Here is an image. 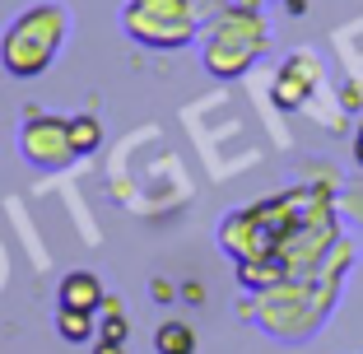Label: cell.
I'll list each match as a JSON object with an SVG mask.
<instances>
[{
    "label": "cell",
    "mask_w": 363,
    "mask_h": 354,
    "mask_svg": "<svg viewBox=\"0 0 363 354\" xmlns=\"http://www.w3.org/2000/svg\"><path fill=\"white\" fill-rule=\"evenodd\" d=\"M98 303H103V284H98V275H89V270H70V275L61 280V308L94 312Z\"/></svg>",
    "instance_id": "6"
},
{
    "label": "cell",
    "mask_w": 363,
    "mask_h": 354,
    "mask_svg": "<svg viewBox=\"0 0 363 354\" xmlns=\"http://www.w3.org/2000/svg\"><path fill=\"white\" fill-rule=\"evenodd\" d=\"M126 28L150 47H182L191 38V5L186 0H130Z\"/></svg>",
    "instance_id": "3"
},
{
    "label": "cell",
    "mask_w": 363,
    "mask_h": 354,
    "mask_svg": "<svg viewBox=\"0 0 363 354\" xmlns=\"http://www.w3.org/2000/svg\"><path fill=\"white\" fill-rule=\"evenodd\" d=\"M354 159H359V168H363V121H359V131H354Z\"/></svg>",
    "instance_id": "12"
},
{
    "label": "cell",
    "mask_w": 363,
    "mask_h": 354,
    "mask_svg": "<svg viewBox=\"0 0 363 354\" xmlns=\"http://www.w3.org/2000/svg\"><path fill=\"white\" fill-rule=\"evenodd\" d=\"M61 33H65V14L56 10V5L28 10L10 28V38H5V70H14V75H38V70L52 61Z\"/></svg>",
    "instance_id": "1"
},
{
    "label": "cell",
    "mask_w": 363,
    "mask_h": 354,
    "mask_svg": "<svg viewBox=\"0 0 363 354\" xmlns=\"http://www.w3.org/2000/svg\"><path fill=\"white\" fill-rule=\"evenodd\" d=\"M312 84H317V61L303 52V56H294V61L279 70V84H275L279 108H298L303 98H308V89H312Z\"/></svg>",
    "instance_id": "5"
},
{
    "label": "cell",
    "mask_w": 363,
    "mask_h": 354,
    "mask_svg": "<svg viewBox=\"0 0 363 354\" xmlns=\"http://www.w3.org/2000/svg\"><path fill=\"white\" fill-rule=\"evenodd\" d=\"M126 317H121V308H112V317H107V326H103V341H126Z\"/></svg>",
    "instance_id": "10"
},
{
    "label": "cell",
    "mask_w": 363,
    "mask_h": 354,
    "mask_svg": "<svg viewBox=\"0 0 363 354\" xmlns=\"http://www.w3.org/2000/svg\"><path fill=\"white\" fill-rule=\"evenodd\" d=\"M23 154H28L38 168H61L70 154H75V145H70V121H28V131H23Z\"/></svg>",
    "instance_id": "4"
},
{
    "label": "cell",
    "mask_w": 363,
    "mask_h": 354,
    "mask_svg": "<svg viewBox=\"0 0 363 354\" xmlns=\"http://www.w3.org/2000/svg\"><path fill=\"white\" fill-rule=\"evenodd\" d=\"M89 331H94V312L61 308V336H65V341H84Z\"/></svg>",
    "instance_id": "8"
},
{
    "label": "cell",
    "mask_w": 363,
    "mask_h": 354,
    "mask_svg": "<svg viewBox=\"0 0 363 354\" xmlns=\"http://www.w3.org/2000/svg\"><path fill=\"white\" fill-rule=\"evenodd\" d=\"M70 145H75V154L98 150V121L94 117H75L70 121Z\"/></svg>",
    "instance_id": "9"
},
{
    "label": "cell",
    "mask_w": 363,
    "mask_h": 354,
    "mask_svg": "<svg viewBox=\"0 0 363 354\" xmlns=\"http://www.w3.org/2000/svg\"><path fill=\"white\" fill-rule=\"evenodd\" d=\"M154 350L159 354H196V331L186 322H163L154 336Z\"/></svg>",
    "instance_id": "7"
},
{
    "label": "cell",
    "mask_w": 363,
    "mask_h": 354,
    "mask_svg": "<svg viewBox=\"0 0 363 354\" xmlns=\"http://www.w3.org/2000/svg\"><path fill=\"white\" fill-rule=\"evenodd\" d=\"M266 52V23L252 10H233L219 19V28L210 33V47H205V65L214 75H242L247 65Z\"/></svg>",
    "instance_id": "2"
},
{
    "label": "cell",
    "mask_w": 363,
    "mask_h": 354,
    "mask_svg": "<svg viewBox=\"0 0 363 354\" xmlns=\"http://www.w3.org/2000/svg\"><path fill=\"white\" fill-rule=\"evenodd\" d=\"M121 345H126V341H98L94 354H121Z\"/></svg>",
    "instance_id": "11"
}]
</instances>
